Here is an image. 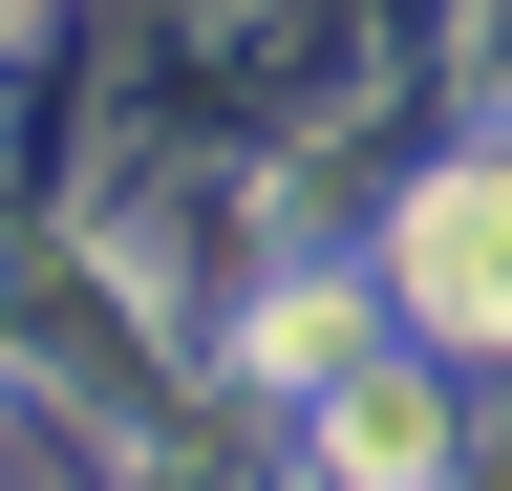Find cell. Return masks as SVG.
I'll list each match as a JSON object with an SVG mask.
<instances>
[{
	"instance_id": "7a4b0ae2",
	"label": "cell",
	"mask_w": 512,
	"mask_h": 491,
	"mask_svg": "<svg viewBox=\"0 0 512 491\" xmlns=\"http://www.w3.org/2000/svg\"><path fill=\"white\" fill-rule=\"evenodd\" d=\"M448 427H427V385H342V470H427Z\"/></svg>"
},
{
	"instance_id": "6da1fadb",
	"label": "cell",
	"mask_w": 512,
	"mask_h": 491,
	"mask_svg": "<svg viewBox=\"0 0 512 491\" xmlns=\"http://www.w3.org/2000/svg\"><path fill=\"white\" fill-rule=\"evenodd\" d=\"M406 321L512 342V171H448V193L406 214Z\"/></svg>"
}]
</instances>
